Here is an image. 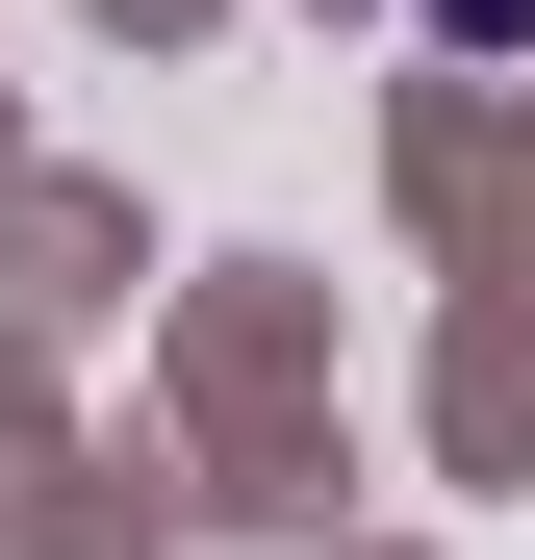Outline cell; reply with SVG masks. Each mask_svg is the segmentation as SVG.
Returning a JSON list of instances; mask_svg holds the SVG:
<instances>
[{
  "label": "cell",
  "instance_id": "1",
  "mask_svg": "<svg viewBox=\"0 0 535 560\" xmlns=\"http://www.w3.org/2000/svg\"><path fill=\"white\" fill-rule=\"evenodd\" d=\"M433 26H460V51H510V26H535V0H433Z\"/></svg>",
  "mask_w": 535,
  "mask_h": 560
}]
</instances>
